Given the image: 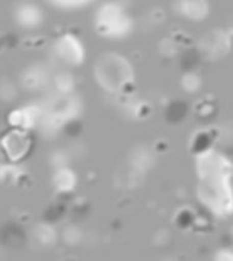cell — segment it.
I'll return each instance as SVG.
<instances>
[{
    "label": "cell",
    "mask_w": 233,
    "mask_h": 261,
    "mask_svg": "<svg viewBox=\"0 0 233 261\" xmlns=\"http://www.w3.org/2000/svg\"><path fill=\"white\" fill-rule=\"evenodd\" d=\"M2 144L10 160L19 161L26 156L31 148V138L25 132L13 130L3 138Z\"/></svg>",
    "instance_id": "cell-1"
}]
</instances>
